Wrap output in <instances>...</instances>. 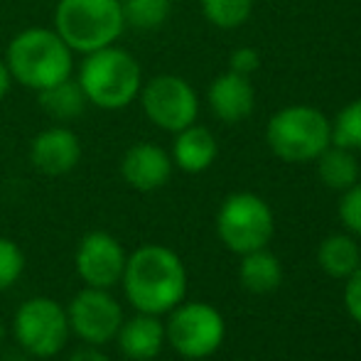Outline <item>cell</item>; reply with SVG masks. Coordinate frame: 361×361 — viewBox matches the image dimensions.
<instances>
[{
	"label": "cell",
	"instance_id": "obj_1",
	"mask_svg": "<svg viewBox=\"0 0 361 361\" xmlns=\"http://www.w3.org/2000/svg\"><path fill=\"white\" fill-rule=\"evenodd\" d=\"M121 286L135 312L162 317L185 300L187 268L172 248L145 243L128 256Z\"/></svg>",
	"mask_w": 361,
	"mask_h": 361
},
{
	"label": "cell",
	"instance_id": "obj_2",
	"mask_svg": "<svg viewBox=\"0 0 361 361\" xmlns=\"http://www.w3.org/2000/svg\"><path fill=\"white\" fill-rule=\"evenodd\" d=\"M5 62L13 81L32 91L49 89L74 72V52L54 27H27L18 32L10 39Z\"/></svg>",
	"mask_w": 361,
	"mask_h": 361
},
{
	"label": "cell",
	"instance_id": "obj_3",
	"mask_svg": "<svg viewBox=\"0 0 361 361\" xmlns=\"http://www.w3.org/2000/svg\"><path fill=\"white\" fill-rule=\"evenodd\" d=\"M76 81L91 106L104 111H121L140 96L143 69L128 49L109 44L104 49L84 54Z\"/></svg>",
	"mask_w": 361,
	"mask_h": 361
},
{
	"label": "cell",
	"instance_id": "obj_4",
	"mask_svg": "<svg viewBox=\"0 0 361 361\" xmlns=\"http://www.w3.org/2000/svg\"><path fill=\"white\" fill-rule=\"evenodd\" d=\"M126 30L121 0H59L54 32L72 52L89 54L116 44Z\"/></svg>",
	"mask_w": 361,
	"mask_h": 361
},
{
	"label": "cell",
	"instance_id": "obj_5",
	"mask_svg": "<svg viewBox=\"0 0 361 361\" xmlns=\"http://www.w3.org/2000/svg\"><path fill=\"white\" fill-rule=\"evenodd\" d=\"M266 140L281 160L310 162L332 145V123L312 106H288L268 121Z\"/></svg>",
	"mask_w": 361,
	"mask_h": 361
},
{
	"label": "cell",
	"instance_id": "obj_6",
	"mask_svg": "<svg viewBox=\"0 0 361 361\" xmlns=\"http://www.w3.org/2000/svg\"><path fill=\"white\" fill-rule=\"evenodd\" d=\"M273 231H276L273 209L253 192H236L219 207L216 233L224 246L238 256L268 248Z\"/></svg>",
	"mask_w": 361,
	"mask_h": 361
},
{
	"label": "cell",
	"instance_id": "obj_7",
	"mask_svg": "<svg viewBox=\"0 0 361 361\" xmlns=\"http://www.w3.org/2000/svg\"><path fill=\"white\" fill-rule=\"evenodd\" d=\"M13 337L30 357H57L69 339L67 307L54 298H30L13 314Z\"/></svg>",
	"mask_w": 361,
	"mask_h": 361
},
{
	"label": "cell",
	"instance_id": "obj_8",
	"mask_svg": "<svg viewBox=\"0 0 361 361\" xmlns=\"http://www.w3.org/2000/svg\"><path fill=\"white\" fill-rule=\"evenodd\" d=\"M165 322V339L180 357L207 359L219 352L226 337V322L209 302H185L170 310Z\"/></svg>",
	"mask_w": 361,
	"mask_h": 361
},
{
	"label": "cell",
	"instance_id": "obj_9",
	"mask_svg": "<svg viewBox=\"0 0 361 361\" xmlns=\"http://www.w3.org/2000/svg\"><path fill=\"white\" fill-rule=\"evenodd\" d=\"M140 104L152 126L177 133L187 128L200 116V99L190 81L177 74L152 76L140 89Z\"/></svg>",
	"mask_w": 361,
	"mask_h": 361
},
{
	"label": "cell",
	"instance_id": "obj_10",
	"mask_svg": "<svg viewBox=\"0 0 361 361\" xmlns=\"http://www.w3.org/2000/svg\"><path fill=\"white\" fill-rule=\"evenodd\" d=\"M69 332L91 347L114 342L126 314L118 300L104 288H81L67 305Z\"/></svg>",
	"mask_w": 361,
	"mask_h": 361
},
{
	"label": "cell",
	"instance_id": "obj_11",
	"mask_svg": "<svg viewBox=\"0 0 361 361\" xmlns=\"http://www.w3.org/2000/svg\"><path fill=\"white\" fill-rule=\"evenodd\" d=\"M126 261H128V253L123 243L109 231H89L74 253L76 276L86 288L111 290L121 286Z\"/></svg>",
	"mask_w": 361,
	"mask_h": 361
},
{
	"label": "cell",
	"instance_id": "obj_12",
	"mask_svg": "<svg viewBox=\"0 0 361 361\" xmlns=\"http://www.w3.org/2000/svg\"><path fill=\"white\" fill-rule=\"evenodd\" d=\"M30 160L35 170L47 177L69 175L81 160V140L67 126H49L39 130L30 145Z\"/></svg>",
	"mask_w": 361,
	"mask_h": 361
},
{
	"label": "cell",
	"instance_id": "obj_13",
	"mask_svg": "<svg viewBox=\"0 0 361 361\" xmlns=\"http://www.w3.org/2000/svg\"><path fill=\"white\" fill-rule=\"evenodd\" d=\"M172 157L155 143H135L121 160V175L126 185L138 192H155L170 182Z\"/></svg>",
	"mask_w": 361,
	"mask_h": 361
},
{
	"label": "cell",
	"instance_id": "obj_14",
	"mask_svg": "<svg viewBox=\"0 0 361 361\" xmlns=\"http://www.w3.org/2000/svg\"><path fill=\"white\" fill-rule=\"evenodd\" d=\"M209 106L212 114L224 123H241L253 114L256 106V91H253L248 76L236 72L219 74L209 86Z\"/></svg>",
	"mask_w": 361,
	"mask_h": 361
},
{
	"label": "cell",
	"instance_id": "obj_15",
	"mask_svg": "<svg viewBox=\"0 0 361 361\" xmlns=\"http://www.w3.org/2000/svg\"><path fill=\"white\" fill-rule=\"evenodd\" d=\"M121 352L133 361H150L162 352L167 344L165 322L157 314L135 312L130 319H123L118 334H116Z\"/></svg>",
	"mask_w": 361,
	"mask_h": 361
},
{
	"label": "cell",
	"instance_id": "obj_16",
	"mask_svg": "<svg viewBox=\"0 0 361 361\" xmlns=\"http://www.w3.org/2000/svg\"><path fill=\"white\" fill-rule=\"evenodd\" d=\"M219 155L216 138L204 126H187L177 130L175 143H172V165H177L187 175H200L214 165Z\"/></svg>",
	"mask_w": 361,
	"mask_h": 361
},
{
	"label": "cell",
	"instance_id": "obj_17",
	"mask_svg": "<svg viewBox=\"0 0 361 361\" xmlns=\"http://www.w3.org/2000/svg\"><path fill=\"white\" fill-rule=\"evenodd\" d=\"M238 281L253 295L276 293L283 283V263L268 248L243 253L241 266H238Z\"/></svg>",
	"mask_w": 361,
	"mask_h": 361
},
{
	"label": "cell",
	"instance_id": "obj_18",
	"mask_svg": "<svg viewBox=\"0 0 361 361\" xmlns=\"http://www.w3.org/2000/svg\"><path fill=\"white\" fill-rule=\"evenodd\" d=\"M317 263L327 276L347 281L361 266V248L349 233H334L319 243Z\"/></svg>",
	"mask_w": 361,
	"mask_h": 361
},
{
	"label": "cell",
	"instance_id": "obj_19",
	"mask_svg": "<svg viewBox=\"0 0 361 361\" xmlns=\"http://www.w3.org/2000/svg\"><path fill=\"white\" fill-rule=\"evenodd\" d=\"M37 101H39V109L47 116H52L54 121H59V123L79 118L86 106H89L79 81L72 79V76L59 81V84L49 86V89L37 91Z\"/></svg>",
	"mask_w": 361,
	"mask_h": 361
},
{
	"label": "cell",
	"instance_id": "obj_20",
	"mask_svg": "<svg viewBox=\"0 0 361 361\" xmlns=\"http://www.w3.org/2000/svg\"><path fill=\"white\" fill-rule=\"evenodd\" d=\"M317 175L324 187L344 192L359 182V162L352 150L339 145H329L317 157Z\"/></svg>",
	"mask_w": 361,
	"mask_h": 361
},
{
	"label": "cell",
	"instance_id": "obj_21",
	"mask_svg": "<svg viewBox=\"0 0 361 361\" xmlns=\"http://www.w3.org/2000/svg\"><path fill=\"white\" fill-rule=\"evenodd\" d=\"M126 27L133 30H157L170 18V0H121Z\"/></svg>",
	"mask_w": 361,
	"mask_h": 361
},
{
	"label": "cell",
	"instance_id": "obj_22",
	"mask_svg": "<svg viewBox=\"0 0 361 361\" xmlns=\"http://www.w3.org/2000/svg\"><path fill=\"white\" fill-rule=\"evenodd\" d=\"M202 13L219 30H236L251 18L253 0H202Z\"/></svg>",
	"mask_w": 361,
	"mask_h": 361
},
{
	"label": "cell",
	"instance_id": "obj_23",
	"mask_svg": "<svg viewBox=\"0 0 361 361\" xmlns=\"http://www.w3.org/2000/svg\"><path fill=\"white\" fill-rule=\"evenodd\" d=\"M332 145L361 150V99L352 101L337 114L332 123Z\"/></svg>",
	"mask_w": 361,
	"mask_h": 361
},
{
	"label": "cell",
	"instance_id": "obj_24",
	"mask_svg": "<svg viewBox=\"0 0 361 361\" xmlns=\"http://www.w3.org/2000/svg\"><path fill=\"white\" fill-rule=\"evenodd\" d=\"M23 271H25L23 248L15 241H10V238L0 236V295L20 281Z\"/></svg>",
	"mask_w": 361,
	"mask_h": 361
},
{
	"label": "cell",
	"instance_id": "obj_25",
	"mask_svg": "<svg viewBox=\"0 0 361 361\" xmlns=\"http://www.w3.org/2000/svg\"><path fill=\"white\" fill-rule=\"evenodd\" d=\"M339 221L344 224L349 233L361 236V182L342 192L339 200Z\"/></svg>",
	"mask_w": 361,
	"mask_h": 361
},
{
	"label": "cell",
	"instance_id": "obj_26",
	"mask_svg": "<svg viewBox=\"0 0 361 361\" xmlns=\"http://www.w3.org/2000/svg\"><path fill=\"white\" fill-rule=\"evenodd\" d=\"M258 67H261V54L253 47H238V49H233L231 57H228V72L251 76Z\"/></svg>",
	"mask_w": 361,
	"mask_h": 361
},
{
	"label": "cell",
	"instance_id": "obj_27",
	"mask_svg": "<svg viewBox=\"0 0 361 361\" xmlns=\"http://www.w3.org/2000/svg\"><path fill=\"white\" fill-rule=\"evenodd\" d=\"M344 307H347L349 317L361 324V266L347 278V288H344Z\"/></svg>",
	"mask_w": 361,
	"mask_h": 361
},
{
	"label": "cell",
	"instance_id": "obj_28",
	"mask_svg": "<svg viewBox=\"0 0 361 361\" xmlns=\"http://www.w3.org/2000/svg\"><path fill=\"white\" fill-rule=\"evenodd\" d=\"M67 361H111V359L106 357L99 347H91V344H86V347H79L76 352L69 354Z\"/></svg>",
	"mask_w": 361,
	"mask_h": 361
},
{
	"label": "cell",
	"instance_id": "obj_29",
	"mask_svg": "<svg viewBox=\"0 0 361 361\" xmlns=\"http://www.w3.org/2000/svg\"><path fill=\"white\" fill-rule=\"evenodd\" d=\"M13 84H15V81H13V74H10V69H8V62L0 57V101L8 96V91H10V86H13Z\"/></svg>",
	"mask_w": 361,
	"mask_h": 361
},
{
	"label": "cell",
	"instance_id": "obj_30",
	"mask_svg": "<svg viewBox=\"0 0 361 361\" xmlns=\"http://www.w3.org/2000/svg\"><path fill=\"white\" fill-rule=\"evenodd\" d=\"M5 337H8V327H5V322L0 319V349H3V344H5Z\"/></svg>",
	"mask_w": 361,
	"mask_h": 361
}]
</instances>
